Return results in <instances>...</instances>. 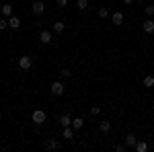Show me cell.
I'll list each match as a JSON object with an SVG mask.
<instances>
[{
  "label": "cell",
  "mask_w": 154,
  "mask_h": 152,
  "mask_svg": "<svg viewBox=\"0 0 154 152\" xmlns=\"http://www.w3.org/2000/svg\"><path fill=\"white\" fill-rule=\"evenodd\" d=\"M144 86H146V88H152L154 86V76L152 74H148V76L144 78Z\"/></svg>",
  "instance_id": "cell-17"
},
{
  "label": "cell",
  "mask_w": 154,
  "mask_h": 152,
  "mask_svg": "<svg viewBox=\"0 0 154 152\" xmlns=\"http://www.w3.org/2000/svg\"><path fill=\"white\" fill-rule=\"evenodd\" d=\"M64 29H66V25L64 23H54V33H64Z\"/></svg>",
  "instance_id": "cell-19"
},
{
  "label": "cell",
  "mask_w": 154,
  "mask_h": 152,
  "mask_svg": "<svg viewBox=\"0 0 154 152\" xmlns=\"http://www.w3.org/2000/svg\"><path fill=\"white\" fill-rule=\"evenodd\" d=\"M136 142H138V136H136V134H128V136H125V146H131V148H134Z\"/></svg>",
  "instance_id": "cell-12"
},
{
  "label": "cell",
  "mask_w": 154,
  "mask_h": 152,
  "mask_svg": "<svg viewBox=\"0 0 154 152\" xmlns=\"http://www.w3.org/2000/svg\"><path fill=\"white\" fill-rule=\"evenodd\" d=\"M84 126V119L82 117H74V119H72V128L74 129H80Z\"/></svg>",
  "instance_id": "cell-15"
},
{
  "label": "cell",
  "mask_w": 154,
  "mask_h": 152,
  "mask_svg": "<svg viewBox=\"0 0 154 152\" xmlns=\"http://www.w3.org/2000/svg\"><path fill=\"white\" fill-rule=\"evenodd\" d=\"M136 2H144V0H136Z\"/></svg>",
  "instance_id": "cell-28"
},
{
  "label": "cell",
  "mask_w": 154,
  "mask_h": 152,
  "mask_svg": "<svg viewBox=\"0 0 154 152\" xmlns=\"http://www.w3.org/2000/svg\"><path fill=\"white\" fill-rule=\"evenodd\" d=\"M0 12H2L6 19L12 17V4H2V6H0Z\"/></svg>",
  "instance_id": "cell-10"
},
{
  "label": "cell",
  "mask_w": 154,
  "mask_h": 152,
  "mask_svg": "<svg viewBox=\"0 0 154 152\" xmlns=\"http://www.w3.org/2000/svg\"><path fill=\"white\" fill-rule=\"evenodd\" d=\"M111 23L117 25V27H119V25H123V12H121V11H115L113 14H111Z\"/></svg>",
  "instance_id": "cell-6"
},
{
  "label": "cell",
  "mask_w": 154,
  "mask_h": 152,
  "mask_svg": "<svg viewBox=\"0 0 154 152\" xmlns=\"http://www.w3.org/2000/svg\"><path fill=\"white\" fill-rule=\"evenodd\" d=\"M144 11H146V14H148V17H152V14H154V4H152V6H146Z\"/></svg>",
  "instance_id": "cell-24"
},
{
  "label": "cell",
  "mask_w": 154,
  "mask_h": 152,
  "mask_svg": "<svg viewBox=\"0 0 154 152\" xmlns=\"http://www.w3.org/2000/svg\"><path fill=\"white\" fill-rule=\"evenodd\" d=\"M45 148H48V150H58V148H60V142L56 140V138H51V140H48Z\"/></svg>",
  "instance_id": "cell-13"
},
{
  "label": "cell",
  "mask_w": 154,
  "mask_h": 152,
  "mask_svg": "<svg viewBox=\"0 0 154 152\" xmlns=\"http://www.w3.org/2000/svg\"><path fill=\"white\" fill-rule=\"evenodd\" d=\"M43 11H45V4H43L41 0H37V2L31 4V12H33V14H41Z\"/></svg>",
  "instance_id": "cell-5"
},
{
  "label": "cell",
  "mask_w": 154,
  "mask_h": 152,
  "mask_svg": "<svg viewBox=\"0 0 154 152\" xmlns=\"http://www.w3.org/2000/svg\"><path fill=\"white\" fill-rule=\"evenodd\" d=\"M45 119H48V115H45V111H43V109H35V111H33V115H31V121L37 123V126L45 123Z\"/></svg>",
  "instance_id": "cell-1"
},
{
  "label": "cell",
  "mask_w": 154,
  "mask_h": 152,
  "mask_svg": "<svg viewBox=\"0 0 154 152\" xmlns=\"http://www.w3.org/2000/svg\"><path fill=\"white\" fill-rule=\"evenodd\" d=\"M19 68H21V70H31V68H33L31 56H21V58H19Z\"/></svg>",
  "instance_id": "cell-3"
},
{
  "label": "cell",
  "mask_w": 154,
  "mask_h": 152,
  "mask_svg": "<svg viewBox=\"0 0 154 152\" xmlns=\"http://www.w3.org/2000/svg\"><path fill=\"white\" fill-rule=\"evenodd\" d=\"M134 148H136V152H146L148 150V144H146V142H136Z\"/></svg>",
  "instance_id": "cell-16"
},
{
  "label": "cell",
  "mask_w": 154,
  "mask_h": 152,
  "mask_svg": "<svg viewBox=\"0 0 154 152\" xmlns=\"http://www.w3.org/2000/svg\"><path fill=\"white\" fill-rule=\"evenodd\" d=\"M99 17H101V19H107V17H109V8H107V6H101V8H99Z\"/></svg>",
  "instance_id": "cell-21"
},
{
  "label": "cell",
  "mask_w": 154,
  "mask_h": 152,
  "mask_svg": "<svg viewBox=\"0 0 154 152\" xmlns=\"http://www.w3.org/2000/svg\"><path fill=\"white\" fill-rule=\"evenodd\" d=\"M99 129H101L103 134H109V132H111V121H101V123H99Z\"/></svg>",
  "instance_id": "cell-14"
},
{
  "label": "cell",
  "mask_w": 154,
  "mask_h": 152,
  "mask_svg": "<svg viewBox=\"0 0 154 152\" xmlns=\"http://www.w3.org/2000/svg\"><path fill=\"white\" fill-rule=\"evenodd\" d=\"M8 27H11V29H19V27H21V19L14 17V14L8 17Z\"/></svg>",
  "instance_id": "cell-9"
},
{
  "label": "cell",
  "mask_w": 154,
  "mask_h": 152,
  "mask_svg": "<svg viewBox=\"0 0 154 152\" xmlns=\"http://www.w3.org/2000/svg\"><path fill=\"white\" fill-rule=\"evenodd\" d=\"M62 136H64L66 140H72V138H74V128H72V126L64 128V129H62Z\"/></svg>",
  "instance_id": "cell-11"
},
{
  "label": "cell",
  "mask_w": 154,
  "mask_h": 152,
  "mask_svg": "<svg viewBox=\"0 0 154 152\" xmlns=\"http://www.w3.org/2000/svg\"><path fill=\"white\" fill-rule=\"evenodd\" d=\"M58 2V6H68V0H56Z\"/></svg>",
  "instance_id": "cell-26"
},
{
  "label": "cell",
  "mask_w": 154,
  "mask_h": 152,
  "mask_svg": "<svg viewBox=\"0 0 154 152\" xmlns=\"http://www.w3.org/2000/svg\"><path fill=\"white\" fill-rule=\"evenodd\" d=\"M8 27V19H0V31H4Z\"/></svg>",
  "instance_id": "cell-22"
},
{
  "label": "cell",
  "mask_w": 154,
  "mask_h": 152,
  "mask_svg": "<svg viewBox=\"0 0 154 152\" xmlns=\"http://www.w3.org/2000/svg\"><path fill=\"white\" fill-rule=\"evenodd\" d=\"M60 76H62V78H70L72 70H70V68H62V70H60Z\"/></svg>",
  "instance_id": "cell-20"
},
{
  "label": "cell",
  "mask_w": 154,
  "mask_h": 152,
  "mask_svg": "<svg viewBox=\"0 0 154 152\" xmlns=\"http://www.w3.org/2000/svg\"><path fill=\"white\" fill-rule=\"evenodd\" d=\"M91 113H93V115H99V113H101V107H99V105H93Z\"/></svg>",
  "instance_id": "cell-23"
},
{
  "label": "cell",
  "mask_w": 154,
  "mask_h": 152,
  "mask_svg": "<svg viewBox=\"0 0 154 152\" xmlns=\"http://www.w3.org/2000/svg\"><path fill=\"white\" fill-rule=\"evenodd\" d=\"M125 148H128L125 144H117V146H115V150H117V152H123V150H125Z\"/></svg>",
  "instance_id": "cell-25"
},
{
  "label": "cell",
  "mask_w": 154,
  "mask_h": 152,
  "mask_svg": "<svg viewBox=\"0 0 154 152\" xmlns=\"http://www.w3.org/2000/svg\"><path fill=\"white\" fill-rule=\"evenodd\" d=\"M123 2H125V4H131V2H134V0H123Z\"/></svg>",
  "instance_id": "cell-27"
},
{
  "label": "cell",
  "mask_w": 154,
  "mask_h": 152,
  "mask_svg": "<svg viewBox=\"0 0 154 152\" xmlns=\"http://www.w3.org/2000/svg\"><path fill=\"white\" fill-rule=\"evenodd\" d=\"M76 8L78 11H86L88 8V0H76Z\"/></svg>",
  "instance_id": "cell-18"
},
{
  "label": "cell",
  "mask_w": 154,
  "mask_h": 152,
  "mask_svg": "<svg viewBox=\"0 0 154 152\" xmlns=\"http://www.w3.org/2000/svg\"><path fill=\"white\" fill-rule=\"evenodd\" d=\"M60 126H62V128H68V126H72V117L68 115V113H64V115H60Z\"/></svg>",
  "instance_id": "cell-7"
},
{
  "label": "cell",
  "mask_w": 154,
  "mask_h": 152,
  "mask_svg": "<svg viewBox=\"0 0 154 152\" xmlns=\"http://www.w3.org/2000/svg\"><path fill=\"white\" fill-rule=\"evenodd\" d=\"M142 29L146 31V33H154V21L152 19H146L142 23Z\"/></svg>",
  "instance_id": "cell-8"
},
{
  "label": "cell",
  "mask_w": 154,
  "mask_h": 152,
  "mask_svg": "<svg viewBox=\"0 0 154 152\" xmlns=\"http://www.w3.org/2000/svg\"><path fill=\"white\" fill-rule=\"evenodd\" d=\"M51 95L54 97H62L64 95V91H66V86H64V82H60V80H56V82H51Z\"/></svg>",
  "instance_id": "cell-2"
},
{
  "label": "cell",
  "mask_w": 154,
  "mask_h": 152,
  "mask_svg": "<svg viewBox=\"0 0 154 152\" xmlns=\"http://www.w3.org/2000/svg\"><path fill=\"white\" fill-rule=\"evenodd\" d=\"M39 41H41L43 45L51 43V41H54V33H51V31H41V33H39Z\"/></svg>",
  "instance_id": "cell-4"
}]
</instances>
